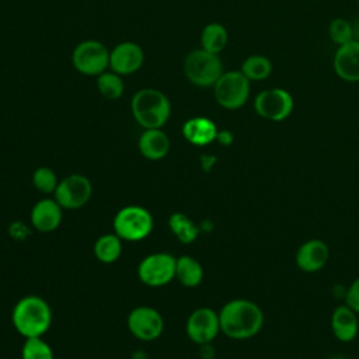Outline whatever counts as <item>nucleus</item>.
Listing matches in <instances>:
<instances>
[{
  "instance_id": "7ed1b4c3",
  "label": "nucleus",
  "mask_w": 359,
  "mask_h": 359,
  "mask_svg": "<svg viewBox=\"0 0 359 359\" xmlns=\"http://www.w3.org/2000/svg\"><path fill=\"white\" fill-rule=\"evenodd\" d=\"M132 115L143 129L163 128L171 115V102L157 88H142L130 101Z\"/></svg>"
},
{
  "instance_id": "393cba45",
  "label": "nucleus",
  "mask_w": 359,
  "mask_h": 359,
  "mask_svg": "<svg viewBox=\"0 0 359 359\" xmlns=\"http://www.w3.org/2000/svg\"><path fill=\"white\" fill-rule=\"evenodd\" d=\"M97 88L107 100H118L125 91V84L121 76L115 72H104L97 76Z\"/></svg>"
},
{
  "instance_id": "2eb2a0df",
  "label": "nucleus",
  "mask_w": 359,
  "mask_h": 359,
  "mask_svg": "<svg viewBox=\"0 0 359 359\" xmlns=\"http://www.w3.org/2000/svg\"><path fill=\"white\" fill-rule=\"evenodd\" d=\"M330 258L328 245L318 238L307 240L296 251V265L303 272H317L323 269Z\"/></svg>"
},
{
  "instance_id": "7c9ffc66",
  "label": "nucleus",
  "mask_w": 359,
  "mask_h": 359,
  "mask_svg": "<svg viewBox=\"0 0 359 359\" xmlns=\"http://www.w3.org/2000/svg\"><path fill=\"white\" fill-rule=\"evenodd\" d=\"M216 140H219V143L227 146V144L231 143L233 136H231V133H230L229 130H219V132H217V136H216Z\"/></svg>"
},
{
  "instance_id": "412c9836",
  "label": "nucleus",
  "mask_w": 359,
  "mask_h": 359,
  "mask_svg": "<svg viewBox=\"0 0 359 359\" xmlns=\"http://www.w3.org/2000/svg\"><path fill=\"white\" fill-rule=\"evenodd\" d=\"M93 251L100 262L112 264L122 254V240L115 233L102 234L95 240Z\"/></svg>"
},
{
  "instance_id": "2f4dec72",
  "label": "nucleus",
  "mask_w": 359,
  "mask_h": 359,
  "mask_svg": "<svg viewBox=\"0 0 359 359\" xmlns=\"http://www.w3.org/2000/svg\"><path fill=\"white\" fill-rule=\"evenodd\" d=\"M352 34H353V41L359 42V17H356L352 22Z\"/></svg>"
},
{
  "instance_id": "a211bd4d",
  "label": "nucleus",
  "mask_w": 359,
  "mask_h": 359,
  "mask_svg": "<svg viewBox=\"0 0 359 359\" xmlns=\"http://www.w3.org/2000/svg\"><path fill=\"white\" fill-rule=\"evenodd\" d=\"M137 147L140 154L147 160H161L170 151V139L160 129H144L139 137Z\"/></svg>"
},
{
  "instance_id": "f8f14e48",
  "label": "nucleus",
  "mask_w": 359,
  "mask_h": 359,
  "mask_svg": "<svg viewBox=\"0 0 359 359\" xmlns=\"http://www.w3.org/2000/svg\"><path fill=\"white\" fill-rule=\"evenodd\" d=\"M185 331L194 344H210L220 332L219 313L210 307L195 309L187 318Z\"/></svg>"
},
{
  "instance_id": "473e14b6",
  "label": "nucleus",
  "mask_w": 359,
  "mask_h": 359,
  "mask_svg": "<svg viewBox=\"0 0 359 359\" xmlns=\"http://www.w3.org/2000/svg\"><path fill=\"white\" fill-rule=\"evenodd\" d=\"M330 359H345V358H342V356H332V358H330Z\"/></svg>"
},
{
  "instance_id": "f257e3e1",
  "label": "nucleus",
  "mask_w": 359,
  "mask_h": 359,
  "mask_svg": "<svg viewBox=\"0 0 359 359\" xmlns=\"http://www.w3.org/2000/svg\"><path fill=\"white\" fill-rule=\"evenodd\" d=\"M220 332L231 339H248L255 337L264 325L261 307L247 299H233L219 311Z\"/></svg>"
},
{
  "instance_id": "ddd939ff",
  "label": "nucleus",
  "mask_w": 359,
  "mask_h": 359,
  "mask_svg": "<svg viewBox=\"0 0 359 359\" xmlns=\"http://www.w3.org/2000/svg\"><path fill=\"white\" fill-rule=\"evenodd\" d=\"M144 60V53L140 45L132 41H125L109 50V67L119 76H126L137 72Z\"/></svg>"
},
{
  "instance_id": "0eeeda50",
  "label": "nucleus",
  "mask_w": 359,
  "mask_h": 359,
  "mask_svg": "<svg viewBox=\"0 0 359 359\" xmlns=\"http://www.w3.org/2000/svg\"><path fill=\"white\" fill-rule=\"evenodd\" d=\"M72 62L79 73L98 76L109 67V49L95 39L81 41L73 49Z\"/></svg>"
},
{
  "instance_id": "aec40b11",
  "label": "nucleus",
  "mask_w": 359,
  "mask_h": 359,
  "mask_svg": "<svg viewBox=\"0 0 359 359\" xmlns=\"http://www.w3.org/2000/svg\"><path fill=\"white\" fill-rule=\"evenodd\" d=\"M175 279L185 287H196L203 279V268L198 259L181 255L175 262Z\"/></svg>"
},
{
  "instance_id": "1a4fd4ad",
  "label": "nucleus",
  "mask_w": 359,
  "mask_h": 359,
  "mask_svg": "<svg viewBox=\"0 0 359 359\" xmlns=\"http://www.w3.org/2000/svg\"><path fill=\"white\" fill-rule=\"evenodd\" d=\"M93 195V184L83 174H70L59 181L53 198L63 210H76L87 205Z\"/></svg>"
},
{
  "instance_id": "423d86ee",
  "label": "nucleus",
  "mask_w": 359,
  "mask_h": 359,
  "mask_svg": "<svg viewBox=\"0 0 359 359\" xmlns=\"http://www.w3.org/2000/svg\"><path fill=\"white\" fill-rule=\"evenodd\" d=\"M213 94L220 107L238 109L250 97V80L241 72H226L213 84Z\"/></svg>"
},
{
  "instance_id": "6e6552de",
  "label": "nucleus",
  "mask_w": 359,
  "mask_h": 359,
  "mask_svg": "<svg viewBox=\"0 0 359 359\" xmlns=\"http://www.w3.org/2000/svg\"><path fill=\"white\" fill-rule=\"evenodd\" d=\"M177 258L170 252H153L146 255L137 265V278L150 287L168 285L175 279Z\"/></svg>"
},
{
  "instance_id": "bb28decb",
  "label": "nucleus",
  "mask_w": 359,
  "mask_h": 359,
  "mask_svg": "<svg viewBox=\"0 0 359 359\" xmlns=\"http://www.w3.org/2000/svg\"><path fill=\"white\" fill-rule=\"evenodd\" d=\"M57 184H59V180L55 171L49 167L42 165L32 172V185L41 194H45V195L53 194Z\"/></svg>"
},
{
  "instance_id": "cd10ccee",
  "label": "nucleus",
  "mask_w": 359,
  "mask_h": 359,
  "mask_svg": "<svg viewBox=\"0 0 359 359\" xmlns=\"http://www.w3.org/2000/svg\"><path fill=\"white\" fill-rule=\"evenodd\" d=\"M328 34L332 42H335L338 46L344 45L349 41H353L352 34V24L344 18H335L331 21L328 27Z\"/></svg>"
},
{
  "instance_id": "9b49d317",
  "label": "nucleus",
  "mask_w": 359,
  "mask_h": 359,
  "mask_svg": "<svg viewBox=\"0 0 359 359\" xmlns=\"http://www.w3.org/2000/svg\"><path fill=\"white\" fill-rule=\"evenodd\" d=\"M129 332L144 342L157 339L164 331V320L158 310L151 306H137L128 314Z\"/></svg>"
},
{
  "instance_id": "20e7f679",
  "label": "nucleus",
  "mask_w": 359,
  "mask_h": 359,
  "mask_svg": "<svg viewBox=\"0 0 359 359\" xmlns=\"http://www.w3.org/2000/svg\"><path fill=\"white\" fill-rule=\"evenodd\" d=\"M153 216L140 205L121 208L112 220L114 233L122 241H142L153 231Z\"/></svg>"
},
{
  "instance_id": "c756f323",
  "label": "nucleus",
  "mask_w": 359,
  "mask_h": 359,
  "mask_svg": "<svg viewBox=\"0 0 359 359\" xmlns=\"http://www.w3.org/2000/svg\"><path fill=\"white\" fill-rule=\"evenodd\" d=\"M28 234H29V229L22 222H14L10 226V236L15 241H24Z\"/></svg>"
},
{
  "instance_id": "f704fd0d",
  "label": "nucleus",
  "mask_w": 359,
  "mask_h": 359,
  "mask_svg": "<svg viewBox=\"0 0 359 359\" xmlns=\"http://www.w3.org/2000/svg\"><path fill=\"white\" fill-rule=\"evenodd\" d=\"M0 359H1V358H0Z\"/></svg>"
},
{
  "instance_id": "72a5a7b5",
  "label": "nucleus",
  "mask_w": 359,
  "mask_h": 359,
  "mask_svg": "<svg viewBox=\"0 0 359 359\" xmlns=\"http://www.w3.org/2000/svg\"><path fill=\"white\" fill-rule=\"evenodd\" d=\"M358 3H359V0H358Z\"/></svg>"
},
{
  "instance_id": "4468645a",
  "label": "nucleus",
  "mask_w": 359,
  "mask_h": 359,
  "mask_svg": "<svg viewBox=\"0 0 359 359\" xmlns=\"http://www.w3.org/2000/svg\"><path fill=\"white\" fill-rule=\"evenodd\" d=\"M63 219V208L55 198H42L31 209L29 222L32 229L39 233L55 231Z\"/></svg>"
},
{
  "instance_id": "f3484780",
  "label": "nucleus",
  "mask_w": 359,
  "mask_h": 359,
  "mask_svg": "<svg viewBox=\"0 0 359 359\" xmlns=\"http://www.w3.org/2000/svg\"><path fill=\"white\" fill-rule=\"evenodd\" d=\"M331 331L341 342H351L359 331L358 314L346 304L338 306L331 314Z\"/></svg>"
},
{
  "instance_id": "c85d7f7f",
  "label": "nucleus",
  "mask_w": 359,
  "mask_h": 359,
  "mask_svg": "<svg viewBox=\"0 0 359 359\" xmlns=\"http://www.w3.org/2000/svg\"><path fill=\"white\" fill-rule=\"evenodd\" d=\"M345 304L359 314V276L349 285L345 293Z\"/></svg>"
},
{
  "instance_id": "a878e982",
  "label": "nucleus",
  "mask_w": 359,
  "mask_h": 359,
  "mask_svg": "<svg viewBox=\"0 0 359 359\" xmlns=\"http://www.w3.org/2000/svg\"><path fill=\"white\" fill-rule=\"evenodd\" d=\"M21 359H55L53 349L42 337L25 338L21 348Z\"/></svg>"
},
{
  "instance_id": "b1692460",
  "label": "nucleus",
  "mask_w": 359,
  "mask_h": 359,
  "mask_svg": "<svg viewBox=\"0 0 359 359\" xmlns=\"http://www.w3.org/2000/svg\"><path fill=\"white\" fill-rule=\"evenodd\" d=\"M250 81H261L269 77L272 72V62L262 55H251L248 56L240 70Z\"/></svg>"
},
{
  "instance_id": "4be33fe9",
  "label": "nucleus",
  "mask_w": 359,
  "mask_h": 359,
  "mask_svg": "<svg viewBox=\"0 0 359 359\" xmlns=\"http://www.w3.org/2000/svg\"><path fill=\"white\" fill-rule=\"evenodd\" d=\"M168 229L182 244H191L199 236V227L185 213L175 212L168 217Z\"/></svg>"
},
{
  "instance_id": "39448f33",
  "label": "nucleus",
  "mask_w": 359,
  "mask_h": 359,
  "mask_svg": "<svg viewBox=\"0 0 359 359\" xmlns=\"http://www.w3.org/2000/svg\"><path fill=\"white\" fill-rule=\"evenodd\" d=\"M185 77L198 87H210L223 74V65L219 55L205 49H195L184 59Z\"/></svg>"
},
{
  "instance_id": "dca6fc26",
  "label": "nucleus",
  "mask_w": 359,
  "mask_h": 359,
  "mask_svg": "<svg viewBox=\"0 0 359 359\" xmlns=\"http://www.w3.org/2000/svg\"><path fill=\"white\" fill-rule=\"evenodd\" d=\"M334 70L348 83L359 81V42L349 41L339 45L334 55Z\"/></svg>"
},
{
  "instance_id": "f03ea898",
  "label": "nucleus",
  "mask_w": 359,
  "mask_h": 359,
  "mask_svg": "<svg viewBox=\"0 0 359 359\" xmlns=\"http://www.w3.org/2000/svg\"><path fill=\"white\" fill-rule=\"evenodd\" d=\"M11 323L24 338L43 337L52 324V309L41 296H24L13 307Z\"/></svg>"
},
{
  "instance_id": "6ab92c4d",
  "label": "nucleus",
  "mask_w": 359,
  "mask_h": 359,
  "mask_svg": "<svg viewBox=\"0 0 359 359\" xmlns=\"http://www.w3.org/2000/svg\"><path fill=\"white\" fill-rule=\"evenodd\" d=\"M217 128L213 121L205 116H194L182 125L184 137L194 146H208L217 136Z\"/></svg>"
},
{
  "instance_id": "5701e85b",
  "label": "nucleus",
  "mask_w": 359,
  "mask_h": 359,
  "mask_svg": "<svg viewBox=\"0 0 359 359\" xmlns=\"http://www.w3.org/2000/svg\"><path fill=\"white\" fill-rule=\"evenodd\" d=\"M229 34L227 29L219 22H210L203 27L201 34L202 49L219 55L227 45Z\"/></svg>"
},
{
  "instance_id": "9d476101",
  "label": "nucleus",
  "mask_w": 359,
  "mask_h": 359,
  "mask_svg": "<svg viewBox=\"0 0 359 359\" xmlns=\"http://www.w3.org/2000/svg\"><path fill=\"white\" fill-rule=\"evenodd\" d=\"M294 101L289 91L283 88H269L261 91L254 100L255 112L268 121H285L293 112Z\"/></svg>"
}]
</instances>
